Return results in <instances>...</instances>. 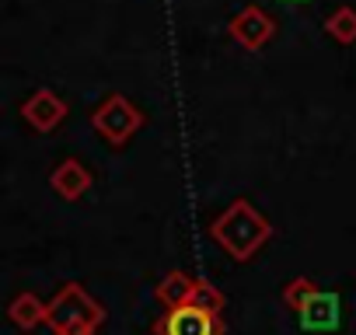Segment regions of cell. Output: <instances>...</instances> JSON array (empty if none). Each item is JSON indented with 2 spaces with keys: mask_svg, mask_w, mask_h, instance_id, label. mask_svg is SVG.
<instances>
[{
  "mask_svg": "<svg viewBox=\"0 0 356 335\" xmlns=\"http://www.w3.org/2000/svg\"><path fill=\"white\" fill-rule=\"evenodd\" d=\"M164 332L168 335H213V318L203 311V307H175L164 321Z\"/></svg>",
  "mask_w": 356,
  "mask_h": 335,
  "instance_id": "1",
  "label": "cell"
},
{
  "mask_svg": "<svg viewBox=\"0 0 356 335\" xmlns=\"http://www.w3.org/2000/svg\"><path fill=\"white\" fill-rule=\"evenodd\" d=\"M25 119H29L35 129H53V126L63 119V101H60L53 91H35V95L25 101Z\"/></svg>",
  "mask_w": 356,
  "mask_h": 335,
  "instance_id": "2",
  "label": "cell"
},
{
  "mask_svg": "<svg viewBox=\"0 0 356 335\" xmlns=\"http://www.w3.org/2000/svg\"><path fill=\"white\" fill-rule=\"evenodd\" d=\"M231 32H234V39L238 42H245V46H262L269 35H273V22L262 15V11H255V8H248L245 15H238L234 18V25H231Z\"/></svg>",
  "mask_w": 356,
  "mask_h": 335,
  "instance_id": "3",
  "label": "cell"
},
{
  "mask_svg": "<svg viewBox=\"0 0 356 335\" xmlns=\"http://www.w3.org/2000/svg\"><path fill=\"white\" fill-rule=\"evenodd\" d=\"M53 186H56V193H63L67 199H74L77 193H84L88 189V172L77 164V161H67L60 172L53 175Z\"/></svg>",
  "mask_w": 356,
  "mask_h": 335,
  "instance_id": "4",
  "label": "cell"
},
{
  "mask_svg": "<svg viewBox=\"0 0 356 335\" xmlns=\"http://www.w3.org/2000/svg\"><path fill=\"white\" fill-rule=\"evenodd\" d=\"M339 300L335 297H314L307 307H304V325L307 328H332L339 321Z\"/></svg>",
  "mask_w": 356,
  "mask_h": 335,
  "instance_id": "5",
  "label": "cell"
},
{
  "mask_svg": "<svg viewBox=\"0 0 356 335\" xmlns=\"http://www.w3.org/2000/svg\"><path fill=\"white\" fill-rule=\"evenodd\" d=\"M42 318H46V304H42L39 297H32V293L15 297V304H11V321H15V325L32 328V325H39Z\"/></svg>",
  "mask_w": 356,
  "mask_h": 335,
  "instance_id": "6",
  "label": "cell"
},
{
  "mask_svg": "<svg viewBox=\"0 0 356 335\" xmlns=\"http://www.w3.org/2000/svg\"><path fill=\"white\" fill-rule=\"evenodd\" d=\"M325 28L339 39V42H353L356 39V11H349V8H339L328 22H325Z\"/></svg>",
  "mask_w": 356,
  "mask_h": 335,
  "instance_id": "7",
  "label": "cell"
},
{
  "mask_svg": "<svg viewBox=\"0 0 356 335\" xmlns=\"http://www.w3.org/2000/svg\"><path fill=\"white\" fill-rule=\"evenodd\" d=\"M290 4H300V0H290Z\"/></svg>",
  "mask_w": 356,
  "mask_h": 335,
  "instance_id": "8",
  "label": "cell"
}]
</instances>
